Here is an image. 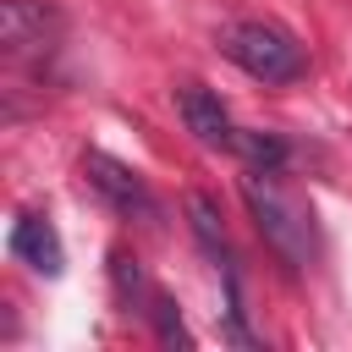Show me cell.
Returning <instances> with one entry per match:
<instances>
[{
  "label": "cell",
  "instance_id": "cell-5",
  "mask_svg": "<svg viewBox=\"0 0 352 352\" xmlns=\"http://www.w3.org/2000/svg\"><path fill=\"white\" fill-rule=\"evenodd\" d=\"M6 248H11L28 270H38V275H60V270H66L60 236H55V226H50L44 214H16V226H11V236H6Z\"/></svg>",
  "mask_w": 352,
  "mask_h": 352
},
{
  "label": "cell",
  "instance_id": "cell-3",
  "mask_svg": "<svg viewBox=\"0 0 352 352\" xmlns=\"http://www.w3.org/2000/svg\"><path fill=\"white\" fill-rule=\"evenodd\" d=\"M82 176L94 182V192L116 209V214H138V220H154L160 209H154V198H148V187L121 165V160H110V154H82Z\"/></svg>",
  "mask_w": 352,
  "mask_h": 352
},
{
  "label": "cell",
  "instance_id": "cell-8",
  "mask_svg": "<svg viewBox=\"0 0 352 352\" xmlns=\"http://www.w3.org/2000/svg\"><path fill=\"white\" fill-rule=\"evenodd\" d=\"M236 154H242L253 170H280L292 148H286L275 132H236Z\"/></svg>",
  "mask_w": 352,
  "mask_h": 352
},
{
  "label": "cell",
  "instance_id": "cell-7",
  "mask_svg": "<svg viewBox=\"0 0 352 352\" xmlns=\"http://www.w3.org/2000/svg\"><path fill=\"white\" fill-rule=\"evenodd\" d=\"M187 226H192V236H198L214 258H231V248H226V226H220V204H214L209 192H187Z\"/></svg>",
  "mask_w": 352,
  "mask_h": 352
},
{
  "label": "cell",
  "instance_id": "cell-4",
  "mask_svg": "<svg viewBox=\"0 0 352 352\" xmlns=\"http://www.w3.org/2000/svg\"><path fill=\"white\" fill-rule=\"evenodd\" d=\"M176 110H182V126H187L204 148H236V126H231L220 94H209L204 82H182V88H176Z\"/></svg>",
  "mask_w": 352,
  "mask_h": 352
},
{
  "label": "cell",
  "instance_id": "cell-6",
  "mask_svg": "<svg viewBox=\"0 0 352 352\" xmlns=\"http://www.w3.org/2000/svg\"><path fill=\"white\" fill-rule=\"evenodd\" d=\"M55 16L44 11V6H28V0H0V44L6 50H33V44H44V28H50Z\"/></svg>",
  "mask_w": 352,
  "mask_h": 352
},
{
  "label": "cell",
  "instance_id": "cell-10",
  "mask_svg": "<svg viewBox=\"0 0 352 352\" xmlns=\"http://www.w3.org/2000/svg\"><path fill=\"white\" fill-rule=\"evenodd\" d=\"M154 324H160V341H176V346H192V336H187V324H182V314H176V302L170 297H154Z\"/></svg>",
  "mask_w": 352,
  "mask_h": 352
},
{
  "label": "cell",
  "instance_id": "cell-9",
  "mask_svg": "<svg viewBox=\"0 0 352 352\" xmlns=\"http://www.w3.org/2000/svg\"><path fill=\"white\" fill-rule=\"evenodd\" d=\"M110 275H116V292H121V302H132L138 292H143V270H138V258L132 253H110Z\"/></svg>",
  "mask_w": 352,
  "mask_h": 352
},
{
  "label": "cell",
  "instance_id": "cell-1",
  "mask_svg": "<svg viewBox=\"0 0 352 352\" xmlns=\"http://www.w3.org/2000/svg\"><path fill=\"white\" fill-rule=\"evenodd\" d=\"M242 198H248V209H253L258 236L275 248V258H280L286 270H302V264L314 258V214H308V204H302L297 192H286V187L275 182V170H248V176H242Z\"/></svg>",
  "mask_w": 352,
  "mask_h": 352
},
{
  "label": "cell",
  "instance_id": "cell-2",
  "mask_svg": "<svg viewBox=\"0 0 352 352\" xmlns=\"http://www.w3.org/2000/svg\"><path fill=\"white\" fill-rule=\"evenodd\" d=\"M220 50H226L253 82H270V88L297 82V77L308 72V50H302L286 28H275V22H236Z\"/></svg>",
  "mask_w": 352,
  "mask_h": 352
}]
</instances>
